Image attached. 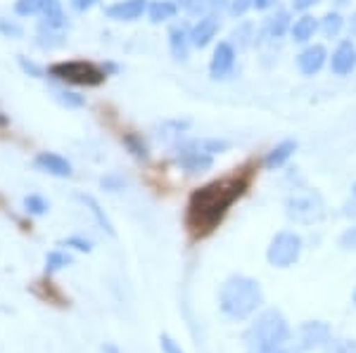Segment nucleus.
Instances as JSON below:
<instances>
[{
    "mask_svg": "<svg viewBox=\"0 0 356 353\" xmlns=\"http://www.w3.org/2000/svg\"><path fill=\"white\" fill-rule=\"evenodd\" d=\"M247 187H250V178L243 173H231L226 178L197 187L191 195L186 216V223L193 230V235L204 237L214 227H219L233 204L247 192Z\"/></svg>",
    "mask_w": 356,
    "mask_h": 353,
    "instance_id": "obj_1",
    "label": "nucleus"
},
{
    "mask_svg": "<svg viewBox=\"0 0 356 353\" xmlns=\"http://www.w3.org/2000/svg\"><path fill=\"white\" fill-rule=\"evenodd\" d=\"M264 304L261 284L250 275H231L221 284L219 309L231 320H247Z\"/></svg>",
    "mask_w": 356,
    "mask_h": 353,
    "instance_id": "obj_2",
    "label": "nucleus"
},
{
    "mask_svg": "<svg viewBox=\"0 0 356 353\" xmlns=\"http://www.w3.org/2000/svg\"><path fill=\"white\" fill-rule=\"evenodd\" d=\"M290 339V325L278 309H266L245 332V341L252 351H271L283 349Z\"/></svg>",
    "mask_w": 356,
    "mask_h": 353,
    "instance_id": "obj_3",
    "label": "nucleus"
},
{
    "mask_svg": "<svg viewBox=\"0 0 356 353\" xmlns=\"http://www.w3.org/2000/svg\"><path fill=\"white\" fill-rule=\"evenodd\" d=\"M48 76L65 85H81V88H97L107 81V74L100 64L88 60H65L48 67Z\"/></svg>",
    "mask_w": 356,
    "mask_h": 353,
    "instance_id": "obj_4",
    "label": "nucleus"
},
{
    "mask_svg": "<svg viewBox=\"0 0 356 353\" xmlns=\"http://www.w3.org/2000/svg\"><path fill=\"white\" fill-rule=\"evenodd\" d=\"M304 249V242L297 232L292 230H280L273 235V240L268 242L266 249V261L273 268H290L300 261Z\"/></svg>",
    "mask_w": 356,
    "mask_h": 353,
    "instance_id": "obj_5",
    "label": "nucleus"
},
{
    "mask_svg": "<svg viewBox=\"0 0 356 353\" xmlns=\"http://www.w3.org/2000/svg\"><path fill=\"white\" fill-rule=\"evenodd\" d=\"M285 212H288V216L295 223L312 225L323 218L325 209H323V199L316 195V192H292L288 202H285Z\"/></svg>",
    "mask_w": 356,
    "mask_h": 353,
    "instance_id": "obj_6",
    "label": "nucleus"
},
{
    "mask_svg": "<svg viewBox=\"0 0 356 353\" xmlns=\"http://www.w3.org/2000/svg\"><path fill=\"white\" fill-rule=\"evenodd\" d=\"M174 152H176L174 159L176 166H181L191 175L207 173V171H211V166H214V157L209 152H204L197 140H178L174 145Z\"/></svg>",
    "mask_w": 356,
    "mask_h": 353,
    "instance_id": "obj_7",
    "label": "nucleus"
},
{
    "mask_svg": "<svg viewBox=\"0 0 356 353\" xmlns=\"http://www.w3.org/2000/svg\"><path fill=\"white\" fill-rule=\"evenodd\" d=\"M235 64H238V48L231 41L216 43L209 60V76L214 81H226L228 76H233Z\"/></svg>",
    "mask_w": 356,
    "mask_h": 353,
    "instance_id": "obj_8",
    "label": "nucleus"
},
{
    "mask_svg": "<svg viewBox=\"0 0 356 353\" xmlns=\"http://www.w3.org/2000/svg\"><path fill=\"white\" fill-rule=\"evenodd\" d=\"M328 60H330V53L323 43H309V45H304L300 50V55H297V69H300L302 76L312 78L328 67Z\"/></svg>",
    "mask_w": 356,
    "mask_h": 353,
    "instance_id": "obj_9",
    "label": "nucleus"
},
{
    "mask_svg": "<svg viewBox=\"0 0 356 353\" xmlns=\"http://www.w3.org/2000/svg\"><path fill=\"white\" fill-rule=\"evenodd\" d=\"M328 67L335 76H352L356 69V43L352 38H342L340 43L335 45V50L330 53Z\"/></svg>",
    "mask_w": 356,
    "mask_h": 353,
    "instance_id": "obj_10",
    "label": "nucleus"
},
{
    "mask_svg": "<svg viewBox=\"0 0 356 353\" xmlns=\"http://www.w3.org/2000/svg\"><path fill=\"white\" fill-rule=\"evenodd\" d=\"M292 10L290 8H275L271 15L264 19V24L259 26L261 38L266 41H280V38L290 36L292 28Z\"/></svg>",
    "mask_w": 356,
    "mask_h": 353,
    "instance_id": "obj_11",
    "label": "nucleus"
},
{
    "mask_svg": "<svg viewBox=\"0 0 356 353\" xmlns=\"http://www.w3.org/2000/svg\"><path fill=\"white\" fill-rule=\"evenodd\" d=\"M221 31V17L219 15H204L200 17L195 24H191V38H193V48L204 50L216 41Z\"/></svg>",
    "mask_w": 356,
    "mask_h": 353,
    "instance_id": "obj_12",
    "label": "nucleus"
},
{
    "mask_svg": "<svg viewBox=\"0 0 356 353\" xmlns=\"http://www.w3.org/2000/svg\"><path fill=\"white\" fill-rule=\"evenodd\" d=\"M147 5L150 0H117L105 8V17L112 21H138L147 15Z\"/></svg>",
    "mask_w": 356,
    "mask_h": 353,
    "instance_id": "obj_13",
    "label": "nucleus"
},
{
    "mask_svg": "<svg viewBox=\"0 0 356 353\" xmlns=\"http://www.w3.org/2000/svg\"><path fill=\"white\" fill-rule=\"evenodd\" d=\"M166 41H169V53L174 55V60L178 62H188L193 48V38H191V26L186 21H178L169 28L166 33Z\"/></svg>",
    "mask_w": 356,
    "mask_h": 353,
    "instance_id": "obj_14",
    "label": "nucleus"
},
{
    "mask_svg": "<svg viewBox=\"0 0 356 353\" xmlns=\"http://www.w3.org/2000/svg\"><path fill=\"white\" fill-rule=\"evenodd\" d=\"M33 166L38 171H43V173L55 175V178H69V175L74 173L72 162L62 155H57V152H38V155L33 157Z\"/></svg>",
    "mask_w": 356,
    "mask_h": 353,
    "instance_id": "obj_15",
    "label": "nucleus"
},
{
    "mask_svg": "<svg viewBox=\"0 0 356 353\" xmlns=\"http://www.w3.org/2000/svg\"><path fill=\"white\" fill-rule=\"evenodd\" d=\"M57 12H65L60 0H17L15 15L17 17H50Z\"/></svg>",
    "mask_w": 356,
    "mask_h": 353,
    "instance_id": "obj_16",
    "label": "nucleus"
},
{
    "mask_svg": "<svg viewBox=\"0 0 356 353\" xmlns=\"http://www.w3.org/2000/svg\"><path fill=\"white\" fill-rule=\"evenodd\" d=\"M318 33V17H314L312 12H304L300 17H295L290 28V41L300 43V45H309L314 43V36Z\"/></svg>",
    "mask_w": 356,
    "mask_h": 353,
    "instance_id": "obj_17",
    "label": "nucleus"
},
{
    "mask_svg": "<svg viewBox=\"0 0 356 353\" xmlns=\"http://www.w3.org/2000/svg\"><path fill=\"white\" fill-rule=\"evenodd\" d=\"M297 152V140H280L278 145L271 147V150L264 155L261 159V166L266 169V171H278V169H283L285 164L290 162L292 155Z\"/></svg>",
    "mask_w": 356,
    "mask_h": 353,
    "instance_id": "obj_18",
    "label": "nucleus"
},
{
    "mask_svg": "<svg viewBox=\"0 0 356 353\" xmlns=\"http://www.w3.org/2000/svg\"><path fill=\"white\" fill-rule=\"evenodd\" d=\"M330 341V327L325 325V322H307V325H302L300 329V344L302 349L307 351H314V349H321V346H325Z\"/></svg>",
    "mask_w": 356,
    "mask_h": 353,
    "instance_id": "obj_19",
    "label": "nucleus"
},
{
    "mask_svg": "<svg viewBox=\"0 0 356 353\" xmlns=\"http://www.w3.org/2000/svg\"><path fill=\"white\" fill-rule=\"evenodd\" d=\"M228 41H231L238 50H250V48H254V45L261 43V33H259V28H257L254 21L240 19L238 26L231 31V38H228Z\"/></svg>",
    "mask_w": 356,
    "mask_h": 353,
    "instance_id": "obj_20",
    "label": "nucleus"
},
{
    "mask_svg": "<svg viewBox=\"0 0 356 353\" xmlns=\"http://www.w3.org/2000/svg\"><path fill=\"white\" fill-rule=\"evenodd\" d=\"M178 12H181V8H178L176 0H150L145 17L152 21V24H164V21L176 19Z\"/></svg>",
    "mask_w": 356,
    "mask_h": 353,
    "instance_id": "obj_21",
    "label": "nucleus"
},
{
    "mask_svg": "<svg viewBox=\"0 0 356 353\" xmlns=\"http://www.w3.org/2000/svg\"><path fill=\"white\" fill-rule=\"evenodd\" d=\"M76 199L83 204L86 209H88L90 214H93V218H95V223L102 227V230L107 232V235H117V230H114V225H112V221L107 218V214H105V209L100 207V202L93 197V195H83V192H76Z\"/></svg>",
    "mask_w": 356,
    "mask_h": 353,
    "instance_id": "obj_22",
    "label": "nucleus"
},
{
    "mask_svg": "<svg viewBox=\"0 0 356 353\" xmlns=\"http://www.w3.org/2000/svg\"><path fill=\"white\" fill-rule=\"evenodd\" d=\"M347 28V19L342 17L340 10H328L318 19V33H323L325 38H337Z\"/></svg>",
    "mask_w": 356,
    "mask_h": 353,
    "instance_id": "obj_23",
    "label": "nucleus"
},
{
    "mask_svg": "<svg viewBox=\"0 0 356 353\" xmlns=\"http://www.w3.org/2000/svg\"><path fill=\"white\" fill-rule=\"evenodd\" d=\"M122 142H124L126 152H129L136 162H147V159H150V147H147V142L140 133H124Z\"/></svg>",
    "mask_w": 356,
    "mask_h": 353,
    "instance_id": "obj_24",
    "label": "nucleus"
},
{
    "mask_svg": "<svg viewBox=\"0 0 356 353\" xmlns=\"http://www.w3.org/2000/svg\"><path fill=\"white\" fill-rule=\"evenodd\" d=\"M50 93H53V98L60 102L62 107H67V110H81V107H86V98H83V95H79L76 90L65 88V85H55Z\"/></svg>",
    "mask_w": 356,
    "mask_h": 353,
    "instance_id": "obj_25",
    "label": "nucleus"
},
{
    "mask_svg": "<svg viewBox=\"0 0 356 353\" xmlns=\"http://www.w3.org/2000/svg\"><path fill=\"white\" fill-rule=\"evenodd\" d=\"M191 128V119H171L162 123V138L164 140H181L183 133Z\"/></svg>",
    "mask_w": 356,
    "mask_h": 353,
    "instance_id": "obj_26",
    "label": "nucleus"
},
{
    "mask_svg": "<svg viewBox=\"0 0 356 353\" xmlns=\"http://www.w3.org/2000/svg\"><path fill=\"white\" fill-rule=\"evenodd\" d=\"M74 259L67 252H60V249H53L45 256V275H53V273L62 270L65 266H72Z\"/></svg>",
    "mask_w": 356,
    "mask_h": 353,
    "instance_id": "obj_27",
    "label": "nucleus"
},
{
    "mask_svg": "<svg viewBox=\"0 0 356 353\" xmlns=\"http://www.w3.org/2000/svg\"><path fill=\"white\" fill-rule=\"evenodd\" d=\"M36 45H41L45 50L62 48V45H65V31H38Z\"/></svg>",
    "mask_w": 356,
    "mask_h": 353,
    "instance_id": "obj_28",
    "label": "nucleus"
},
{
    "mask_svg": "<svg viewBox=\"0 0 356 353\" xmlns=\"http://www.w3.org/2000/svg\"><path fill=\"white\" fill-rule=\"evenodd\" d=\"M176 3H178V8H181L183 12L195 17V19L209 15V0H176Z\"/></svg>",
    "mask_w": 356,
    "mask_h": 353,
    "instance_id": "obj_29",
    "label": "nucleus"
},
{
    "mask_svg": "<svg viewBox=\"0 0 356 353\" xmlns=\"http://www.w3.org/2000/svg\"><path fill=\"white\" fill-rule=\"evenodd\" d=\"M48 209H50V204L45 202L41 195H29V197H24V212L26 214L43 216V214H48Z\"/></svg>",
    "mask_w": 356,
    "mask_h": 353,
    "instance_id": "obj_30",
    "label": "nucleus"
},
{
    "mask_svg": "<svg viewBox=\"0 0 356 353\" xmlns=\"http://www.w3.org/2000/svg\"><path fill=\"white\" fill-rule=\"evenodd\" d=\"M197 142H200V147H202L204 152H209L211 157L223 155V152L231 150V142L223 140V138H204V140H197Z\"/></svg>",
    "mask_w": 356,
    "mask_h": 353,
    "instance_id": "obj_31",
    "label": "nucleus"
},
{
    "mask_svg": "<svg viewBox=\"0 0 356 353\" xmlns=\"http://www.w3.org/2000/svg\"><path fill=\"white\" fill-rule=\"evenodd\" d=\"M17 64H19V69L26 74V76H33V78H45V74L48 69H43L41 64H36L33 60H29L24 55H17Z\"/></svg>",
    "mask_w": 356,
    "mask_h": 353,
    "instance_id": "obj_32",
    "label": "nucleus"
},
{
    "mask_svg": "<svg viewBox=\"0 0 356 353\" xmlns=\"http://www.w3.org/2000/svg\"><path fill=\"white\" fill-rule=\"evenodd\" d=\"M254 10V3L252 0H231V8H228V15L233 17V19H245L247 15Z\"/></svg>",
    "mask_w": 356,
    "mask_h": 353,
    "instance_id": "obj_33",
    "label": "nucleus"
},
{
    "mask_svg": "<svg viewBox=\"0 0 356 353\" xmlns=\"http://www.w3.org/2000/svg\"><path fill=\"white\" fill-rule=\"evenodd\" d=\"M0 33H3L5 38H22L24 36V28L13 19H3V17H0Z\"/></svg>",
    "mask_w": 356,
    "mask_h": 353,
    "instance_id": "obj_34",
    "label": "nucleus"
},
{
    "mask_svg": "<svg viewBox=\"0 0 356 353\" xmlns=\"http://www.w3.org/2000/svg\"><path fill=\"white\" fill-rule=\"evenodd\" d=\"M100 185L105 187L107 192H119V190H124V187H126V180L119 173H107V175H102V178H100Z\"/></svg>",
    "mask_w": 356,
    "mask_h": 353,
    "instance_id": "obj_35",
    "label": "nucleus"
},
{
    "mask_svg": "<svg viewBox=\"0 0 356 353\" xmlns=\"http://www.w3.org/2000/svg\"><path fill=\"white\" fill-rule=\"evenodd\" d=\"M62 247H72V249H76V252H83V254H88L90 249H93V244H90L88 240H83V237H67V240H62L60 242Z\"/></svg>",
    "mask_w": 356,
    "mask_h": 353,
    "instance_id": "obj_36",
    "label": "nucleus"
},
{
    "mask_svg": "<svg viewBox=\"0 0 356 353\" xmlns=\"http://www.w3.org/2000/svg\"><path fill=\"white\" fill-rule=\"evenodd\" d=\"M340 247L342 249H347V252H356V225H352V227H347V230L342 232L340 235Z\"/></svg>",
    "mask_w": 356,
    "mask_h": 353,
    "instance_id": "obj_37",
    "label": "nucleus"
},
{
    "mask_svg": "<svg viewBox=\"0 0 356 353\" xmlns=\"http://www.w3.org/2000/svg\"><path fill=\"white\" fill-rule=\"evenodd\" d=\"M318 3L321 0H290V10L297 15H304V12H312Z\"/></svg>",
    "mask_w": 356,
    "mask_h": 353,
    "instance_id": "obj_38",
    "label": "nucleus"
},
{
    "mask_svg": "<svg viewBox=\"0 0 356 353\" xmlns=\"http://www.w3.org/2000/svg\"><path fill=\"white\" fill-rule=\"evenodd\" d=\"M159 346H162V353H183V349L169 334H159Z\"/></svg>",
    "mask_w": 356,
    "mask_h": 353,
    "instance_id": "obj_39",
    "label": "nucleus"
},
{
    "mask_svg": "<svg viewBox=\"0 0 356 353\" xmlns=\"http://www.w3.org/2000/svg\"><path fill=\"white\" fill-rule=\"evenodd\" d=\"M228 8H231V0H209L211 15H228Z\"/></svg>",
    "mask_w": 356,
    "mask_h": 353,
    "instance_id": "obj_40",
    "label": "nucleus"
},
{
    "mask_svg": "<svg viewBox=\"0 0 356 353\" xmlns=\"http://www.w3.org/2000/svg\"><path fill=\"white\" fill-rule=\"evenodd\" d=\"M69 3H72V8L76 10V12H88L95 5H100V0H69Z\"/></svg>",
    "mask_w": 356,
    "mask_h": 353,
    "instance_id": "obj_41",
    "label": "nucleus"
},
{
    "mask_svg": "<svg viewBox=\"0 0 356 353\" xmlns=\"http://www.w3.org/2000/svg\"><path fill=\"white\" fill-rule=\"evenodd\" d=\"M252 3H254L257 12H268V10L278 8V0H252Z\"/></svg>",
    "mask_w": 356,
    "mask_h": 353,
    "instance_id": "obj_42",
    "label": "nucleus"
},
{
    "mask_svg": "<svg viewBox=\"0 0 356 353\" xmlns=\"http://www.w3.org/2000/svg\"><path fill=\"white\" fill-rule=\"evenodd\" d=\"M347 31H349V38H356V10L347 19Z\"/></svg>",
    "mask_w": 356,
    "mask_h": 353,
    "instance_id": "obj_43",
    "label": "nucleus"
},
{
    "mask_svg": "<svg viewBox=\"0 0 356 353\" xmlns=\"http://www.w3.org/2000/svg\"><path fill=\"white\" fill-rule=\"evenodd\" d=\"M102 69H105L107 76H114V74H119V64H114V62H105V64H100Z\"/></svg>",
    "mask_w": 356,
    "mask_h": 353,
    "instance_id": "obj_44",
    "label": "nucleus"
},
{
    "mask_svg": "<svg viewBox=\"0 0 356 353\" xmlns=\"http://www.w3.org/2000/svg\"><path fill=\"white\" fill-rule=\"evenodd\" d=\"M344 216H349V218H356V202H347V204H344Z\"/></svg>",
    "mask_w": 356,
    "mask_h": 353,
    "instance_id": "obj_45",
    "label": "nucleus"
},
{
    "mask_svg": "<svg viewBox=\"0 0 356 353\" xmlns=\"http://www.w3.org/2000/svg\"><path fill=\"white\" fill-rule=\"evenodd\" d=\"M252 353H290V351H283V349H271V351H252Z\"/></svg>",
    "mask_w": 356,
    "mask_h": 353,
    "instance_id": "obj_46",
    "label": "nucleus"
},
{
    "mask_svg": "<svg viewBox=\"0 0 356 353\" xmlns=\"http://www.w3.org/2000/svg\"><path fill=\"white\" fill-rule=\"evenodd\" d=\"M102 353H119L114 346H102Z\"/></svg>",
    "mask_w": 356,
    "mask_h": 353,
    "instance_id": "obj_47",
    "label": "nucleus"
},
{
    "mask_svg": "<svg viewBox=\"0 0 356 353\" xmlns=\"http://www.w3.org/2000/svg\"><path fill=\"white\" fill-rule=\"evenodd\" d=\"M332 3H335L337 8H344V5H349V0H332Z\"/></svg>",
    "mask_w": 356,
    "mask_h": 353,
    "instance_id": "obj_48",
    "label": "nucleus"
},
{
    "mask_svg": "<svg viewBox=\"0 0 356 353\" xmlns=\"http://www.w3.org/2000/svg\"><path fill=\"white\" fill-rule=\"evenodd\" d=\"M0 126H8V117L5 114H0Z\"/></svg>",
    "mask_w": 356,
    "mask_h": 353,
    "instance_id": "obj_49",
    "label": "nucleus"
},
{
    "mask_svg": "<svg viewBox=\"0 0 356 353\" xmlns=\"http://www.w3.org/2000/svg\"><path fill=\"white\" fill-rule=\"evenodd\" d=\"M352 195L356 197V183H354V187H352Z\"/></svg>",
    "mask_w": 356,
    "mask_h": 353,
    "instance_id": "obj_50",
    "label": "nucleus"
},
{
    "mask_svg": "<svg viewBox=\"0 0 356 353\" xmlns=\"http://www.w3.org/2000/svg\"><path fill=\"white\" fill-rule=\"evenodd\" d=\"M354 306H356V289H354Z\"/></svg>",
    "mask_w": 356,
    "mask_h": 353,
    "instance_id": "obj_51",
    "label": "nucleus"
}]
</instances>
